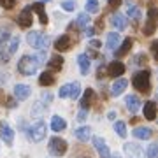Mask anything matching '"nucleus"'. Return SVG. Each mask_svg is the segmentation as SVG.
Returning <instances> with one entry per match:
<instances>
[{
	"mask_svg": "<svg viewBox=\"0 0 158 158\" xmlns=\"http://www.w3.org/2000/svg\"><path fill=\"white\" fill-rule=\"evenodd\" d=\"M51 100H53V95H51V93H44V95H42V104H44V106H48V104H51Z\"/></svg>",
	"mask_w": 158,
	"mask_h": 158,
	"instance_id": "nucleus-40",
	"label": "nucleus"
},
{
	"mask_svg": "<svg viewBox=\"0 0 158 158\" xmlns=\"http://www.w3.org/2000/svg\"><path fill=\"white\" fill-rule=\"evenodd\" d=\"M51 128L55 130V132H62V130L67 128V121L62 116H53L51 118Z\"/></svg>",
	"mask_w": 158,
	"mask_h": 158,
	"instance_id": "nucleus-17",
	"label": "nucleus"
},
{
	"mask_svg": "<svg viewBox=\"0 0 158 158\" xmlns=\"http://www.w3.org/2000/svg\"><path fill=\"white\" fill-rule=\"evenodd\" d=\"M144 118L149 119V121H153V119L156 118V104L155 102H146L144 104Z\"/></svg>",
	"mask_w": 158,
	"mask_h": 158,
	"instance_id": "nucleus-16",
	"label": "nucleus"
},
{
	"mask_svg": "<svg viewBox=\"0 0 158 158\" xmlns=\"http://www.w3.org/2000/svg\"><path fill=\"white\" fill-rule=\"evenodd\" d=\"M127 14H128L130 18H134V19H137V18L141 16V9H139V7L137 6H134V4H132V2H127Z\"/></svg>",
	"mask_w": 158,
	"mask_h": 158,
	"instance_id": "nucleus-29",
	"label": "nucleus"
},
{
	"mask_svg": "<svg viewBox=\"0 0 158 158\" xmlns=\"http://www.w3.org/2000/svg\"><path fill=\"white\" fill-rule=\"evenodd\" d=\"M88 23H90V14H88V12H81L77 16V19L72 23V28L74 27H76V28H81V27H86Z\"/></svg>",
	"mask_w": 158,
	"mask_h": 158,
	"instance_id": "nucleus-24",
	"label": "nucleus"
},
{
	"mask_svg": "<svg viewBox=\"0 0 158 158\" xmlns=\"http://www.w3.org/2000/svg\"><path fill=\"white\" fill-rule=\"evenodd\" d=\"M32 19H34L32 18V7H25L18 16V25L21 28H28V27H32Z\"/></svg>",
	"mask_w": 158,
	"mask_h": 158,
	"instance_id": "nucleus-7",
	"label": "nucleus"
},
{
	"mask_svg": "<svg viewBox=\"0 0 158 158\" xmlns=\"http://www.w3.org/2000/svg\"><path fill=\"white\" fill-rule=\"evenodd\" d=\"M151 72L149 70H141V72H137L132 79V85L135 86V90L142 91V93H148L149 88H151Z\"/></svg>",
	"mask_w": 158,
	"mask_h": 158,
	"instance_id": "nucleus-2",
	"label": "nucleus"
},
{
	"mask_svg": "<svg viewBox=\"0 0 158 158\" xmlns=\"http://www.w3.org/2000/svg\"><path fill=\"white\" fill-rule=\"evenodd\" d=\"M151 128H148V127H137V128H134V137H137V139H149L151 137Z\"/></svg>",
	"mask_w": 158,
	"mask_h": 158,
	"instance_id": "nucleus-21",
	"label": "nucleus"
},
{
	"mask_svg": "<svg viewBox=\"0 0 158 158\" xmlns=\"http://www.w3.org/2000/svg\"><path fill=\"white\" fill-rule=\"evenodd\" d=\"M146 155H148V158H156V156H158V144H156V142L149 144V148H148Z\"/></svg>",
	"mask_w": 158,
	"mask_h": 158,
	"instance_id": "nucleus-35",
	"label": "nucleus"
},
{
	"mask_svg": "<svg viewBox=\"0 0 158 158\" xmlns=\"http://www.w3.org/2000/svg\"><path fill=\"white\" fill-rule=\"evenodd\" d=\"M44 60H46L44 53H39V55H35V56L25 55V56H21V60L18 62V70H19V74H23V76H32V74H35V70L44 63Z\"/></svg>",
	"mask_w": 158,
	"mask_h": 158,
	"instance_id": "nucleus-1",
	"label": "nucleus"
},
{
	"mask_svg": "<svg viewBox=\"0 0 158 158\" xmlns=\"http://www.w3.org/2000/svg\"><path fill=\"white\" fill-rule=\"evenodd\" d=\"M62 7L65 11H74V9H76V0H63Z\"/></svg>",
	"mask_w": 158,
	"mask_h": 158,
	"instance_id": "nucleus-38",
	"label": "nucleus"
},
{
	"mask_svg": "<svg viewBox=\"0 0 158 158\" xmlns=\"http://www.w3.org/2000/svg\"><path fill=\"white\" fill-rule=\"evenodd\" d=\"M32 9L37 11V14H39V21L42 23V25H46V23H48V16H46V12H44V4H42V2H37V4L32 6Z\"/></svg>",
	"mask_w": 158,
	"mask_h": 158,
	"instance_id": "nucleus-25",
	"label": "nucleus"
},
{
	"mask_svg": "<svg viewBox=\"0 0 158 158\" xmlns=\"http://www.w3.org/2000/svg\"><path fill=\"white\" fill-rule=\"evenodd\" d=\"M70 46H72L70 37H69V35H62V37H58V40L55 42V49H56L58 53H63V51L70 49Z\"/></svg>",
	"mask_w": 158,
	"mask_h": 158,
	"instance_id": "nucleus-11",
	"label": "nucleus"
},
{
	"mask_svg": "<svg viewBox=\"0 0 158 158\" xmlns=\"http://www.w3.org/2000/svg\"><path fill=\"white\" fill-rule=\"evenodd\" d=\"M90 46H91V48H100L102 42H100V40H97V39H93V40H90Z\"/></svg>",
	"mask_w": 158,
	"mask_h": 158,
	"instance_id": "nucleus-42",
	"label": "nucleus"
},
{
	"mask_svg": "<svg viewBox=\"0 0 158 158\" xmlns=\"http://www.w3.org/2000/svg\"><path fill=\"white\" fill-rule=\"evenodd\" d=\"M155 18H156V11L151 9V11H149V16H148V23H146V27H144V34L146 35L155 34V28H156V21H155Z\"/></svg>",
	"mask_w": 158,
	"mask_h": 158,
	"instance_id": "nucleus-12",
	"label": "nucleus"
},
{
	"mask_svg": "<svg viewBox=\"0 0 158 158\" xmlns=\"http://www.w3.org/2000/svg\"><path fill=\"white\" fill-rule=\"evenodd\" d=\"M55 83V77H53V74L51 72H42L40 74V77H39V85L42 86H49Z\"/></svg>",
	"mask_w": 158,
	"mask_h": 158,
	"instance_id": "nucleus-30",
	"label": "nucleus"
},
{
	"mask_svg": "<svg viewBox=\"0 0 158 158\" xmlns=\"http://www.w3.org/2000/svg\"><path fill=\"white\" fill-rule=\"evenodd\" d=\"M85 118H86V109H83V111L77 114V119L79 121H85Z\"/></svg>",
	"mask_w": 158,
	"mask_h": 158,
	"instance_id": "nucleus-43",
	"label": "nucleus"
},
{
	"mask_svg": "<svg viewBox=\"0 0 158 158\" xmlns=\"http://www.w3.org/2000/svg\"><path fill=\"white\" fill-rule=\"evenodd\" d=\"M44 2H49V0H42V4H44Z\"/></svg>",
	"mask_w": 158,
	"mask_h": 158,
	"instance_id": "nucleus-47",
	"label": "nucleus"
},
{
	"mask_svg": "<svg viewBox=\"0 0 158 158\" xmlns=\"http://www.w3.org/2000/svg\"><path fill=\"white\" fill-rule=\"evenodd\" d=\"M119 40H121V37H119L118 32H111V34L107 35V42H106V46H107V49H116L119 46Z\"/></svg>",
	"mask_w": 158,
	"mask_h": 158,
	"instance_id": "nucleus-18",
	"label": "nucleus"
},
{
	"mask_svg": "<svg viewBox=\"0 0 158 158\" xmlns=\"http://www.w3.org/2000/svg\"><path fill=\"white\" fill-rule=\"evenodd\" d=\"M32 93L28 85H16L14 86V97H16L18 100H27Z\"/></svg>",
	"mask_w": 158,
	"mask_h": 158,
	"instance_id": "nucleus-10",
	"label": "nucleus"
},
{
	"mask_svg": "<svg viewBox=\"0 0 158 158\" xmlns=\"http://www.w3.org/2000/svg\"><path fill=\"white\" fill-rule=\"evenodd\" d=\"M9 39H11V32H9V28H6V27H0V46L6 44Z\"/></svg>",
	"mask_w": 158,
	"mask_h": 158,
	"instance_id": "nucleus-32",
	"label": "nucleus"
},
{
	"mask_svg": "<svg viewBox=\"0 0 158 158\" xmlns=\"http://www.w3.org/2000/svg\"><path fill=\"white\" fill-rule=\"evenodd\" d=\"M18 48H19V37L16 35V37H12V39H11V44H9V53H11V55H12V53H16Z\"/></svg>",
	"mask_w": 158,
	"mask_h": 158,
	"instance_id": "nucleus-36",
	"label": "nucleus"
},
{
	"mask_svg": "<svg viewBox=\"0 0 158 158\" xmlns=\"http://www.w3.org/2000/svg\"><path fill=\"white\" fill-rule=\"evenodd\" d=\"M0 139L6 142L7 146H12V141H14V130H12L6 121H0Z\"/></svg>",
	"mask_w": 158,
	"mask_h": 158,
	"instance_id": "nucleus-6",
	"label": "nucleus"
},
{
	"mask_svg": "<svg viewBox=\"0 0 158 158\" xmlns=\"http://www.w3.org/2000/svg\"><path fill=\"white\" fill-rule=\"evenodd\" d=\"M125 156L127 158H144L141 146L137 144H125Z\"/></svg>",
	"mask_w": 158,
	"mask_h": 158,
	"instance_id": "nucleus-9",
	"label": "nucleus"
},
{
	"mask_svg": "<svg viewBox=\"0 0 158 158\" xmlns=\"http://www.w3.org/2000/svg\"><path fill=\"white\" fill-rule=\"evenodd\" d=\"M125 104H127V109H128L130 113H137L139 107H141V100H139V97H135V95H128L125 98Z\"/></svg>",
	"mask_w": 158,
	"mask_h": 158,
	"instance_id": "nucleus-14",
	"label": "nucleus"
},
{
	"mask_svg": "<svg viewBox=\"0 0 158 158\" xmlns=\"http://www.w3.org/2000/svg\"><path fill=\"white\" fill-rule=\"evenodd\" d=\"M111 23H113V27H116L118 30H123V28H127V18L123 16V14H113L111 16Z\"/></svg>",
	"mask_w": 158,
	"mask_h": 158,
	"instance_id": "nucleus-19",
	"label": "nucleus"
},
{
	"mask_svg": "<svg viewBox=\"0 0 158 158\" xmlns=\"http://www.w3.org/2000/svg\"><path fill=\"white\" fill-rule=\"evenodd\" d=\"M46 134H48V128H46L44 121H37V123H34L32 127H30V130H28V137L34 142H40L46 137Z\"/></svg>",
	"mask_w": 158,
	"mask_h": 158,
	"instance_id": "nucleus-5",
	"label": "nucleus"
},
{
	"mask_svg": "<svg viewBox=\"0 0 158 158\" xmlns=\"http://www.w3.org/2000/svg\"><path fill=\"white\" fill-rule=\"evenodd\" d=\"M81 158H88V156H81Z\"/></svg>",
	"mask_w": 158,
	"mask_h": 158,
	"instance_id": "nucleus-48",
	"label": "nucleus"
},
{
	"mask_svg": "<svg viewBox=\"0 0 158 158\" xmlns=\"http://www.w3.org/2000/svg\"><path fill=\"white\" fill-rule=\"evenodd\" d=\"M62 65H63V58L62 56H53L49 62H48V69H49V70H60Z\"/></svg>",
	"mask_w": 158,
	"mask_h": 158,
	"instance_id": "nucleus-28",
	"label": "nucleus"
},
{
	"mask_svg": "<svg viewBox=\"0 0 158 158\" xmlns=\"http://www.w3.org/2000/svg\"><path fill=\"white\" fill-rule=\"evenodd\" d=\"M74 135L77 137L79 141H88L91 137V128L90 127H79V128L74 130Z\"/></svg>",
	"mask_w": 158,
	"mask_h": 158,
	"instance_id": "nucleus-20",
	"label": "nucleus"
},
{
	"mask_svg": "<svg viewBox=\"0 0 158 158\" xmlns=\"http://www.w3.org/2000/svg\"><path fill=\"white\" fill-rule=\"evenodd\" d=\"M77 62H79L81 74H83V76H88V72H90V58L86 56V55H79Z\"/></svg>",
	"mask_w": 158,
	"mask_h": 158,
	"instance_id": "nucleus-22",
	"label": "nucleus"
},
{
	"mask_svg": "<svg viewBox=\"0 0 158 158\" xmlns=\"http://www.w3.org/2000/svg\"><path fill=\"white\" fill-rule=\"evenodd\" d=\"M132 44H134V40L130 39V37H128V39H125L123 44H121L118 49H116V56H125V55H127V53L132 49Z\"/></svg>",
	"mask_w": 158,
	"mask_h": 158,
	"instance_id": "nucleus-23",
	"label": "nucleus"
},
{
	"mask_svg": "<svg viewBox=\"0 0 158 158\" xmlns=\"http://www.w3.org/2000/svg\"><path fill=\"white\" fill-rule=\"evenodd\" d=\"M48 149H49V153L53 156H63L67 153V141L65 139H60V137H53L49 141Z\"/></svg>",
	"mask_w": 158,
	"mask_h": 158,
	"instance_id": "nucleus-4",
	"label": "nucleus"
},
{
	"mask_svg": "<svg viewBox=\"0 0 158 158\" xmlns=\"http://www.w3.org/2000/svg\"><path fill=\"white\" fill-rule=\"evenodd\" d=\"M9 62V55L4 49H0V63H7Z\"/></svg>",
	"mask_w": 158,
	"mask_h": 158,
	"instance_id": "nucleus-41",
	"label": "nucleus"
},
{
	"mask_svg": "<svg viewBox=\"0 0 158 158\" xmlns=\"http://www.w3.org/2000/svg\"><path fill=\"white\" fill-rule=\"evenodd\" d=\"M44 113H46V106L42 104V102H35L34 106H32V118L39 119Z\"/></svg>",
	"mask_w": 158,
	"mask_h": 158,
	"instance_id": "nucleus-26",
	"label": "nucleus"
},
{
	"mask_svg": "<svg viewBox=\"0 0 158 158\" xmlns=\"http://www.w3.org/2000/svg\"><path fill=\"white\" fill-rule=\"evenodd\" d=\"M113 158H119V156H113Z\"/></svg>",
	"mask_w": 158,
	"mask_h": 158,
	"instance_id": "nucleus-49",
	"label": "nucleus"
},
{
	"mask_svg": "<svg viewBox=\"0 0 158 158\" xmlns=\"http://www.w3.org/2000/svg\"><path fill=\"white\" fill-rule=\"evenodd\" d=\"M85 9H86V12H95L98 9V0H86Z\"/></svg>",
	"mask_w": 158,
	"mask_h": 158,
	"instance_id": "nucleus-33",
	"label": "nucleus"
},
{
	"mask_svg": "<svg viewBox=\"0 0 158 158\" xmlns=\"http://www.w3.org/2000/svg\"><path fill=\"white\" fill-rule=\"evenodd\" d=\"M93 95H95V93H93V90H90V88H88V90L85 91V95H83V98H81V107L83 109H88L91 106V100H93Z\"/></svg>",
	"mask_w": 158,
	"mask_h": 158,
	"instance_id": "nucleus-27",
	"label": "nucleus"
},
{
	"mask_svg": "<svg viewBox=\"0 0 158 158\" xmlns=\"http://www.w3.org/2000/svg\"><path fill=\"white\" fill-rule=\"evenodd\" d=\"M58 95H60V98H65V97L70 95V83L63 85L62 88H60V91H58Z\"/></svg>",
	"mask_w": 158,
	"mask_h": 158,
	"instance_id": "nucleus-37",
	"label": "nucleus"
},
{
	"mask_svg": "<svg viewBox=\"0 0 158 158\" xmlns=\"http://www.w3.org/2000/svg\"><path fill=\"white\" fill-rule=\"evenodd\" d=\"M127 86H128V81H127V79H116L114 85L111 86V93H113V95H121V93L127 90Z\"/></svg>",
	"mask_w": 158,
	"mask_h": 158,
	"instance_id": "nucleus-15",
	"label": "nucleus"
},
{
	"mask_svg": "<svg viewBox=\"0 0 158 158\" xmlns=\"http://www.w3.org/2000/svg\"><path fill=\"white\" fill-rule=\"evenodd\" d=\"M123 72H125V65H123L121 62H113V63H109L107 74L111 76V77H118V76H121Z\"/></svg>",
	"mask_w": 158,
	"mask_h": 158,
	"instance_id": "nucleus-13",
	"label": "nucleus"
},
{
	"mask_svg": "<svg viewBox=\"0 0 158 158\" xmlns=\"http://www.w3.org/2000/svg\"><path fill=\"white\" fill-rule=\"evenodd\" d=\"M18 0H0V6L4 7V9H12V7L16 6Z\"/></svg>",
	"mask_w": 158,
	"mask_h": 158,
	"instance_id": "nucleus-39",
	"label": "nucleus"
},
{
	"mask_svg": "<svg viewBox=\"0 0 158 158\" xmlns=\"http://www.w3.org/2000/svg\"><path fill=\"white\" fill-rule=\"evenodd\" d=\"M121 4V0H109V6L111 7H118Z\"/></svg>",
	"mask_w": 158,
	"mask_h": 158,
	"instance_id": "nucleus-44",
	"label": "nucleus"
},
{
	"mask_svg": "<svg viewBox=\"0 0 158 158\" xmlns=\"http://www.w3.org/2000/svg\"><path fill=\"white\" fill-rule=\"evenodd\" d=\"M79 93H81V86H79V83H70V98H77Z\"/></svg>",
	"mask_w": 158,
	"mask_h": 158,
	"instance_id": "nucleus-34",
	"label": "nucleus"
},
{
	"mask_svg": "<svg viewBox=\"0 0 158 158\" xmlns=\"http://www.w3.org/2000/svg\"><path fill=\"white\" fill-rule=\"evenodd\" d=\"M6 79H7V76H6V74H4V72H2V70H0V83H4Z\"/></svg>",
	"mask_w": 158,
	"mask_h": 158,
	"instance_id": "nucleus-45",
	"label": "nucleus"
},
{
	"mask_svg": "<svg viewBox=\"0 0 158 158\" xmlns=\"http://www.w3.org/2000/svg\"><path fill=\"white\" fill-rule=\"evenodd\" d=\"M27 40H28V44L35 49H48V46H49V37L42 32H28L27 34Z\"/></svg>",
	"mask_w": 158,
	"mask_h": 158,
	"instance_id": "nucleus-3",
	"label": "nucleus"
},
{
	"mask_svg": "<svg viewBox=\"0 0 158 158\" xmlns=\"http://www.w3.org/2000/svg\"><path fill=\"white\" fill-rule=\"evenodd\" d=\"M93 146H95L97 153H98L102 158H111V151H109L107 144H106V141H104L102 137H93Z\"/></svg>",
	"mask_w": 158,
	"mask_h": 158,
	"instance_id": "nucleus-8",
	"label": "nucleus"
},
{
	"mask_svg": "<svg viewBox=\"0 0 158 158\" xmlns=\"http://www.w3.org/2000/svg\"><path fill=\"white\" fill-rule=\"evenodd\" d=\"M93 34H95V30H93V28H88V30H86V35H88V37H90V35H93Z\"/></svg>",
	"mask_w": 158,
	"mask_h": 158,
	"instance_id": "nucleus-46",
	"label": "nucleus"
},
{
	"mask_svg": "<svg viewBox=\"0 0 158 158\" xmlns=\"http://www.w3.org/2000/svg\"><path fill=\"white\" fill-rule=\"evenodd\" d=\"M114 132H116L121 139L127 137V123H125V121H116V123H114Z\"/></svg>",
	"mask_w": 158,
	"mask_h": 158,
	"instance_id": "nucleus-31",
	"label": "nucleus"
}]
</instances>
